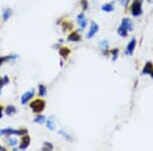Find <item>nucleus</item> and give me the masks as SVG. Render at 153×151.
I'll use <instances>...</instances> for the list:
<instances>
[{"label": "nucleus", "mask_w": 153, "mask_h": 151, "mask_svg": "<svg viewBox=\"0 0 153 151\" xmlns=\"http://www.w3.org/2000/svg\"><path fill=\"white\" fill-rule=\"evenodd\" d=\"M98 30H99L98 25H97L96 23H94V21H92L90 31H89V33L87 34V38H92L97 33V32H98Z\"/></svg>", "instance_id": "nucleus-6"}, {"label": "nucleus", "mask_w": 153, "mask_h": 151, "mask_svg": "<svg viewBox=\"0 0 153 151\" xmlns=\"http://www.w3.org/2000/svg\"><path fill=\"white\" fill-rule=\"evenodd\" d=\"M70 50L68 48H66V47H62V48L59 50L60 56H62L64 58V59H65V58H68V54H70Z\"/></svg>", "instance_id": "nucleus-10"}, {"label": "nucleus", "mask_w": 153, "mask_h": 151, "mask_svg": "<svg viewBox=\"0 0 153 151\" xmlns=\"http://www.w3.org/2000/svg\"><path fill=\"white\" fill-rule=\"evenodd\" d=\"M28 130L27 129H19V130H14V129H3V130H0V134L5 136H10V135H27Z\"/></svg>", "instance_id": "nucleus-2"}, {"label": "nucleus", "mask_w": 153, "mask_h": 151, "mask_svg": "<svg viewBox=\"0 0 153 151\" xmlns=\"http://www.w3.org/2000/svg\"><path fill=\"white\" fill-rule=\"evenodd\" d=\"M135 46H136V40H135V39H133V40L131 41L130 43H129V45H128V48H127V51H128V53H129V54H132V53H133V51H134Z\"/></svg>", "instance_id": "nucleus-13"}, {"label": "nucleus", "mask_w": 153, "mask_h": 151, "mask_svg": "<svg viewBox=\"0 0 153 151\" xmlns=\"http://www.w3.org/2000/svg\"><path fill=\"white\" fill-rule=\"evenodd\" d=\"M81 3H82V5H83V9L84 10L87 9V8H88V1H87V0H82Z\"/></svg>", "instance_id": "nucleus-23"}, {"label": "nucleus", "mask_w": 153, "mask_h": 151, "mask_svg": "<svg viewBox=\"0 0 153 151\" xmlns=\"http://www.w3.org/2000/svg\"><path fill=\"white\" fill-rule=\"evenodd\" d=\"M102 10L106 12H110L113 10V6L111 5V4H104V5L102 6Z\"/></svg>", "instance_id": "nucleus-19"}, {"label": "nucleus", "mask_w": 153, "mask_h": 151, "mask_svg": "<svg viewBox=\"0 0 153 151\" xmlns=\"http://www.w3.org/2000/svg\"><path fill=\"white\" fill-rule=\"evenodd\" d=\"M0 150H1V151H5L6 149L4 147H2V146H0Z\"/></svg>", "instance_id": "nucleus-28"}, {"label": "nucleus", "mask_w": 153, "mask_h": 151, "mask_svg": "<svg viewBox=\"0 0 153 151\" xmlns=\"http://www.w3.org/2000/svg\"><path fill=\"white\" fill-rule=\"evenodd\" d=\"M68 40L70 41V42H79V41L81 40V36H80L77 32H73L68 37Z\"/></svg>", "instance_id": "nucleus-7"}, {"label": "nucleus", "mask_w": 153, "mask_h": 151, "mask_svg": "<svg viewBox=\"0 0 153 151\" xmlns=\"http://www.w3.org/2000/svg\"><path fill=\"white\" fill-rule=\"evenodd\" d=\"M78 23L80 24L82 29H84V28L87 26V21H86L85 16H84V14H81L78 16Z\"/></svg>", "instance_id": "nucleus-9"}, {"label": "nucleus", "mask_w": 153, "mask_h": 151, "mask_svg": "<svg viewBox=\"0 0 153 151\" xmlns=\"http://www.w3.org/2000/svg\"><path fill=\"white\" fill-rule=\"evenodd\" d=\"M47 128H48L49 130H51V131H53L55 129L54 124H53V122H52V120H51V118H49V120H47Z\"/></svg>", "instance_id": "nucleus-21"}, {"label": "nucleus", "mask_w": 153, "mask_h": 151, "mask_svg": "<svg viewBox=\"0 0 153 151\" xmlns=\"http://www.w3.org/2000/svg\"><path fill=\"white\" fill-rule=\"evenodd\" d=\"M2 116H3V107L0 105V118H1Z\"/></svg>", "instance_id": "nucleus-27"}, {"label": "nucleus", "mask_w": 153, "mask_h": 151, "mask_svg": "<svg viewBox=\"0 0 153 151\" xmlns=\"http://www.w3.org/2000/svg\"><path fill=\"white\" fill-rule=\"evenodd\" d=\"M5 113L7 115H14V114L16 113V108L14 106V105H8L5 109Z\"/></svg>", "instance_id": "nucleus-12"}, {"label": "nucleus", "mask_w": 153, "mask_h": 151, "mask_svg": "<svg viewBox=\"0 0 153 151\" xmlns=\"http://www.w3.org/2000/svg\"><path fill=\"white\" fill-rule=\"evenodd\" d=\"M16 55H8V56H2L0 57V66L4 63V62L8 61V60H11V59H16Z\"/></svg>", "instance_id": "nucleus-11"}, {"label": "nucleus", "mask_w": 153, "mask_h": 151, "mask_svg": "<svg viewBox=\"0 0 153 151\" xmlns=\"http://www.w3.org/2000/svg\"><path fill=\"white\" fill-rule=\"evenodd\" d=\"M4 86V83H3V80L0 79V93H1V90H2V87Z\"/></svg>", "instance_id": "nucleus-26"}, {"label": "nucleus", "mask_w": 153, "mask_h": 151, "mask_svg": "<svg viewBox=\"0 0 153 151\" xmlns=\"http://www.w3.org/2000/svg\"><path fill=\"white\" fill-rule=\"evenodd\" d=\"M122 26L124 28H126L128 31H130V30L133 29V25H132V21H131V19H124L122 21Z\"/></svg>", "instance_id": "nucleus-8"}, {"label": "nucleus", "mask_w": 153, "mask_h": 151, "mask_svg": "<svg viewBox=\"0 0 153 151\" xmlns=\"http://www.w3.org/2000/svg\"><path fill=\"white\" fill-rule=\"evenodd\" d=\"M47 93V88L44 85H39V95L40 96H45Z\"/></svg>", "instance_id": "nucleus-17"}, {"label": "nucleus", "mask_w": 153, "mask_h": 151, "mask_svg": "<svg viewBox=\"0 0 153 151\" xmlns=\"http://www.w3.org/2000/svg\"><path fill=\"white\" fill-rule=\"evenodd\" d=\"M30 143H31V138H30L28 135H23L21 144H19V149H21V150L27 149V148L30 146Z\"/></svg>", "instance_id": "nucleus-5"}, {"label": "nucleus", "mask_w": 153, "mask_h": 151, "mask_svg": "<svg viewBox=\"0 0 153 151\" xmlns=\"http://www.w3.org/2000/svg\"><path fill=\"white\" fill-rule=\"evenodd\" d=\"M10 16H11V10L10 9H5L3 11V19L4 21H7V19L10 18Z\"/></svg>", "instance_id": "nucleus-20"}, {"label": "nucleus", "mask_w": 153, "mask_h": 151, "mask_svg": "<svg viewBox=\"0 0 153 151\" xmlns=\"http://www.w3.org/2000/svg\"><path fill=\"white\" fill-rule=\"evenodd\" d=\"M45 106H46V103L42 99H36V100L32 101L30 103V107L32 108V110L36 113H40L44 110Z\"/></svg>", "instance_id": "nucleus-1"}, {"label": "nucleus", "mask_w": 153, "mask_h": 151, "mask_svg": "<svg viewBox=\"0 0 153 151\" xmlns=\"http://www.w3.org/2000/svg\"><path fill=\"white\" fill-rule=\"evenodd\" d=\"M112 54H113V60L116 58V55H117V49H115V50H112Z\"/></svg>", "instance_id": "nucleus-25"}, {"label": "nucleus", "mask_w": 153, "mask_h": 151, "mask_svg": "<svg viewBox=\"0 0 153 151\" xmlns=\"http://www.w3.org/2000/svg\"><path fill=\"white\" fill-rule=\"evenodd\" d=\"M34 123L35 124H39V125H42L45 123V116L44 115H38L37 118H34Z\"/></svg>", "instance_id": "nucleus-15"}, {"label": "nucleus", "mask_w": 153, "mask_h": 151, "mask_svg": "<svg viewBox=\"0 0 153 151\" xmlns=\"http://www.w3.org/2000/svg\"><path fill=\"white\" fill-rule=\"evenodd\" d=\"M7 143H8V145H10V146H14V145H16L18 141H16V139H14V138H8Z\"/></svg>", "instance_id": "nucleus-22"}, {"label": "nucleus", "mask_w": 153, "mask_h": 151, "mask_svg": "<svg viewBox=\"0 0 153 151\" xmlns=\"http://www.w3.org/2000/svg\"><path fill=\"white\" fill-rule=\"evenodd\" d=\"M3 83H4V85H6V84L8 83V82H9V79H8V77L7 76H5V77H3Z\"/></svg>", "instance_id": "nucleus-24"}, {"label": "nucleus", "mask_w": 153, "mask_h": 151, "mask_svg": "<svg viewBox=\"0 0 153 151\" xmlns=\"http://www.w3.org/2000/svg\"><path fill=\"white\" fill-rule=\"evenodd\" d=\"M150 75H151V77L153 78V68H152V71H151V72H150Z\"/></svg>", "instance_id": "nucleus-29"}, {"label": "nucleus", "mask_w": 153, "mask_h": 151, "mask_svg": "<svg viewBox=\"0 0 153 151\" xmlns=\"http://www.w3.org/2000/svg\"><path fill=\"white\" fill-rule=\"evenodd\" d=\"M34 92L35 91H34V89H33V90H31V91H28V92H26L25 94H23V96H21V104H26L28 101L31 100L34 96Z\"/></svg>", "instance_id": "nucleus-4"}, {"label": "nucleus", "mask_w": 153, "mask_h": 151, "mask_svg": "<svg viewBox=\"0 0 153 151\" xmlns=\"http://www.w3.org/2000/svg\"><path fill=\"white\" fill-rule=\"evenodd\" d=\"M0 79H1V78H0Z\"/></svg>", "instance_id": "nucleus-30"}, {"label": "nucleus", "mask_w": 153, "mask_h": 151, "mask_svg": "<svg viewBox=\"0 0 153 151\" xmlns=\"http://www.w3.org/2000/svg\"><path fill=\"white\" fill-rule=\"evenodd\" d=\"M117 33H118V35L122 36V37H127V35H128V30H127L126 28L122 27V26H120L117 30Z\"/></svg>", "instance_id": "nucleus-14"}, {"label": "nucleus", "mask_w": 153, "mask_h": 151, "mask_svg": "<svg viewBox=\"0 0 153 151\" xmlns=\"http://www.w3.org/2000/svg\"><path fill=\"white\" fill-rule=\"evenodd\" d=\"M152 68H153V64L151 63V62H147V64H146L145 68H144L143 73L144 74H150V72L152 71Z\"/></svg>", "instance_id": "nucleus-16"}, {"label": "nucleus", "mask_w": 153, "mask_h": 151, "mask_svg": "<svg viewBox=\"0 0 153 151\" xmlns=\"http://www.w3.org/2000/svg\"><path fill=\"white\" fill-rule=\"evenodd\" d=\"M131 10H132V14L135 16H138L142 14V8H141V1L140 0H134L132 4V7H131Z\"/></svg>", "instance_id": "nucleus-3"}, {"label": "nucleus", "mask_w": 153, "mask_h": 151, "mask_svg": "<svg viewBox=\"0 0 153 151\" xmlns=\"http://www.w3.org/2000/svg\"><path fill=\"white\" fill-rule=\"evenodd\" d=\"M43 151H46V150H53V145L49 142H44L43 144V147H42Z\"/></svg>", "instance_id": "nucleus-18"}]
</instances>
